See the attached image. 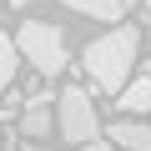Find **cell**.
<instances>
[{
  "mask_svg": "<svg viewBox=\"0 0 151 151\" xmlns=\"http://www.w3.org/2000/svg\"><path fill=\"white\" fill-rule=\"evenodd\" d=\"M65 10H81V15H91V20H121V10H126V0H60Z\"/></svg>",
  "mask_w": 151,
  "mask_h": 151,
  "instance_id": "7",
  "label": "cell"
},
{
  "mask_svg": "<svg viewBox=\"0 0 151 151\" xmlns=\"http://www.w3.org/2000/svg\"><path fill=\"white\" fill-rule=\"evenodd\" d=\"M131 121H141L146 111H151V76H141V81H131V86H121V101H116Z\"/></svg>",
  "mask_w": 151,
  "mask_h": 151,
  "instance_id": "6",
  "label": "cell"
},
{
  "mask_svg": "<svg viewBox=\"0 0 151 151\" xmlns=\"http://www.w3.org/2000/svg\"><path fill=\"white\" fill-rule=\"evenodd\" d=\"M136 50H141V30H136V25H116V30H106L101 40H91L86 55H81L91 86H101V91H121L126 76H131V65H136Z\"/></svg>",
  "mask_w": 151,
  "mask_h": 151,
  "instance_id": "1",
  "label": "cell"
},
{
  "mask_svg": "<svg viewBox=\"0 0 151 151\" xmlns=\"http://www.w3.org/2000/svg\"><path fill=\"white\" fill-rule=\"evenodd\" d=\"M15 50L40 70V76H60L65 70V35H60V25H50V20H25L20 25V35H15Z\"/></svg>",
  "mask_w": 151,
  "mask_h": 151,
  "instance_id": "2",
  "label": "cell"
},
{
  "mask_svg": "<svg viewBox=\"0 0 151 151\" xmlns=\"http://www.w3.org/2000/svg\"><path fill=\"white\" fill-rule=\"evenodd\" d=\"M106 136H111L116 146H126V151H151V126H146V121H131V116H126V121H116Z\"/></svg>",
  "mask_w": 151,
  "mask_h": 151,
  "instance_id": "5",
  "label": "cell"
},
{
  "mask_svg": "<svg viewBox=\"0 0 151 151\" xmlns=\"http://www.w3.org/2000/svg\"><path fill=\"white\" fill-rule=\"evenodd\" d=\"M0 141H5V136H0Z\"/></svg>",
  "mask_w": 151,
  "mask_h": 151,
  "instance_id": "15",
  "label": "cell"
},
{
  "mask_svg": "<svg viewBox=\"0 0 151 151\" xmlns=\"http://www.w3.org/2000/svg\"><path fill=\"white\" fill-rule=\"evenodd\" d=\"M146 5H151V0H146Z\"/></svg>",
  "mask_w": 151,
  "mask_h": 151,
  "instance_id": "14",
  "label": "cell"
},
{
  "mask_svg": "<svg viewBox=\"0 0 151 151\" xmlns=\"http://www.w3.org/2000/svg\"><path fill=\"white\" fill-rule=\"evenodd\" d=\"M20 151H50V146H40V141H30V146H20Z\"/></svg>",
  "mask_w": 151,
  "mask_h": 151,
  "instance_id": "10",
  "label": "cell"
},
{
  "mask_svg": "<svg viewBox=\"0 0 151 151\" xmlns=\"http://www.w3.org/2000/svg\"><path fill=\"white\" fill-rule=\"evenodd\" d=\"M10 5H15V10H20V5H30V0H10Z\"/></svg>",
  "mask_w": 151,
  "mask_h": 151,
  "instance_id": "11",
  "label": "cell"
},
{
  "mask_svg": "<svg viewBox=\"0 0 151 151\" xmlns=\"http://www.w3.org/2000/svg\"><path fill=\"white\" fill-rule=\"evenodd\" d=\"M5 151H15V146H10V141H5Z\"/></svg>",
  "mask_w": 151,
  "mask_h": 151,
  "instance_id": "13",
  "label": "cell"
},
{
  "mask_svg": "<svg viewBox=\"0 0 151 151\" xmlns=\"http://www.w3.org/2000/svg\"><path fill=\"white\" fill-rule=\"evenodd\" d=\"M60 136L65 141H76V146H91V141H101V116H96V106H91V96L81 91V86H65L60 96Z\"/></svg>",
  "mask_w": 151,
  "mask_h": 151,
  "instance_id": "3",
  "label": "cell"
},
{
  "mask_svg": "<svg viewBox=\"0 0 151 151\" xmlns=\"http://www.w3.org/2000/svg\"><path fill=\"white\" fill-rule=\"evenodd\" d=\"M50 101H55V96H45V91H35V96L25 101V116H20V136H30V141L50 136V126H55V116H50Z\"/></svg>",
  "mask_w": 151,
  "mask_h": 151,
  "instance_id": "4",
  "label": "cell"
},
{
  "mask_svg": "<svg viewBox=\"0 0 151 151\" xmlns=\"http://www.w3.org/2000/svg\"><path fill=\"white\" fill-rule=\"evenodd\" d=\"M81 151H111V141H91V146H81Z\"/></svg>",
  "mask_w": 151,
  "mask_h": 151,
  "instance_id": "9",
  "label": "cell"
},
{
  "mask_svg": "<svg viewBox=\"0 0 151 151\" xmlns=\"http://www.w3.org/2000/svg\"><path fill=\"white\" fill-rule=\"evenodd\" d=\"M15 81V40L0 30V96H5V86Z\"/></svg>",
  "mask_w": 151,
  "mask_h": 151,
  "instance_id": "8",
  "label": "cell"
},
{
  "mask_svg": "<svg viewBox=\"0 0 151 151\" xmlns=\"http://www.w3.org/2000/svg\"><path fill=\"white\" fill-rule=\"evenodd\" d=\"M141 76H151V60H146V70H141Z\"/></svg>",
  "mask_w": 151,
  "mask_h": 151,
  "instance_id": "12",
  "label": "cell"
}]
</instances>
